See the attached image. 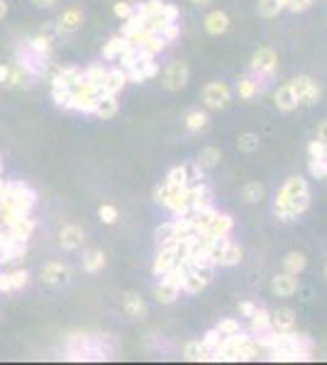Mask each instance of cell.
Wrapping results in <instances>:
<instances>
[{"label": "cell", "mask_w": 327, "mask_h": 365, "mask_svg": "<svg viewBox=\"0 0 327 365\" xmlns=\"http://www.w3.org/2000/svg\"><path fill=\"white\" fill-rule=\"evenodd\" d=\"M34 205H37V193L27 183L5 181L3 190H0V224H3V229L10 227L15 219L32 214Z\"/></svg>", "instance_id": "cell-1"}, {"label": "cell", "mask_w": 327, "mask_h": 365, "mask_svg": "<svg viewBox=\"0 0 327 365\" xmlns=\"http://www.w3.org/2000/svg\"><path fill=\"white\" fill-rule=\"evenodd\" d=\"M310 207V190L308 181L303 176H291L281 185L274 200V212L281 222H293L298 214H303Z\"/></svg>", "instance_id": "cell-2"}, {"label": "cell", "mask_w": 327, "mask_h": 365, "mask_svg": "<svg viewBox=\"0 0 327 365\" xmlns=\"http://www.w3.org/2000/svg\"><path fill=\"white\" fill-rule=\"evenodd\" d=\"M66 358L69 361H108L112 358V346H108L105 336L71 333L66 338Z\"/></svg>", "instance_id": "cell-3"}, {"label": "cell", "mask_w": 327, "mask_h": 365, "mask_svg": "<svg viewBox=\"0 0 327 365\" xmlns=\"http://www.w3.org/2000/svg\"><path fill=\"white\" fill-rule=\"evenodd\" d=\"M276 64H279V56H276L272 46H259V49L254 51L252 61H249V76L257 81L259 90H262L264 85H267V81L274 76Z\"/></svg>", "instance_id": "cell-4"}, {"label": "cell", "mask_w": 327, "mask_h": 365, "mask_svg": "<svg viewBox=\"0 0 327 365\" xmlns=\"http://www.w3.org/2000/svg\"><path fill=\"white\" fill-rule=\"evenodd\" d=\"M49 59L52 56H44V54H37L34 49H29L25 42L18 44V51H15V64H20L25 71H27L29 78H42L44 71L49 69Z\"/></svg>", "instance_id": "cell-5"}, {"label": "cell", "mask_w": 327, "mask_h": 365, "mask_svg": "<svg viewBox=\"0 0 327 365\" xmlns=\"http://www.w3.org/2000/svg\"><path fill=\"white\" fill-rule=\"evenodd\" d=\"M188 78H191V71H188V64L186 61H171V64L164 69V88L176 92V90H183L188 85Z\"/></svg>", "instance_id": "cell-6"}, {"label": "cell", "mask_w": 327, "mask_h": 365, "mask_svg": "<svg viewBox=\"0 0 327 365\" xmlns=\"http://www.w3.org/2000/svg\"><path fill=\"white\" fill-rule=\"evenodd\" d=\"M201 97L206 102V107H211V110H225L229 105V100H232V90L225 83H220V81H211V83H206Z\"/></svg>", "instance_id": "cell-7"}, {"label": "cell", "mask_w": 327, "mask_h": 365, "mask_svg": "<svg viewBox=\"0 0 327 365\" xmlns=\"http://www.w3.org/2000/svg\"><path fill=\"white\" fill-rule=\"evenodd\" d=\"M39 280L49 287H61L71 280V268L61 261H49L39 268Z\"/></svg>", "instance_id": "cell-8"}, {"label": "cell", "mask_w": 327, "mask_h": 365, "mask_svg": "<svg viewBox=\"0 0 327 365\" xmlns=\"http://www.w3.org/2000/svg\"><path fill=\"white\" fill-rule=\"evenodd\" d=\"M291 85H293L300 105H313V102L320 100V85L308 76H298V78L291 81Z\"/></svg>", "instance_id": "cell-9"}, {"label": "cell", "mask_w": 327, "mask_h": 365, "mask_svg": "<svg viewBox=\"0 0 327 365\" xmlns=\"http://www.w3.org/2000/svg\"><path fill=\"white\" fill-rule=\"evenodd\" d=\"M213 280V270H196V268H188L186 277H183V285L181 292H188V295H201Z\"/></svg>", "instance_id": "cell-10"}, {"label": "cell", "mask_w": 327, "mask_h": 365, "mask_svg": "<svg viewBox=\"0 0 327 365\" xmlns=\"http://www.w3.org/2000/svg\"><path fill=\"white\" fill-rule=\"evenodd\" d=\"M29 285V273L25 268L8 270L0 273V295H10V292H20Z\"/></svg>", "instance_id": "cell-11"}, {"label": "cell", "mask_w": 327, "mask_h": 365, "mask_svg": "<svg viewBox=\"0 0 327 365\" xmlns=\"http://www.w3.org/2000/svg\"><path fill=\"white\" fill-rule=\"evenodd\" d=\"M81 25H84V10L74 5V8H66L64 13L56 18V32L59 34H74Z\"/></svg>", "instance_id": "cell-12"}, {"label": "cell", "mask_w": 327, "mask_h": 365, "mask_svg": "<svg viewBox=\"0 0 327 365\" xmlns=\"http://www.w3.org/2000/svg\"><path fill=\"white\" fill-rule=\"evenodd\" d=\"M84 241H86V234L79 224H66V227H61L59 246L64 251H79L81 246H84Z\"/></svg>", "instance_id": "cell-13"}, {"label": "cell", "mask_w": 327, "mask_h": 365, "mask_svg": "<svg viewBox=\"0 0 327 365\" xmlns=\"http://www.w3.org/2000/svg\"><path fill=\"white\" fill-rule=\"evenodd\" d=\"M176 263H178L176 246H173V244H166V246H159V254H156V259H154V266H152V270H154V275H156V277H161L164 273H168V270H171Z\"/></svg>", "instance_id": "cell-14"}, {"label": "cell", "mask_w": 327, "mask_h": 365, "mask_svg": "<svg viewBox=\"0 0 327 365\" xmlns=\"http://www.w3.org/2000/svg\"><path fill=\"white\" fill-rule=\"evenodd\" d=\"M298 287H300V282H298V275H293V273H279V275H274L272 277V292L274 295H279V297H291V295H295L298 292Z\"/></svg>", "instance_id": "cell-15"}, {"label": "cell", "mask_w": 327, "mask_h": 365, "mask_svg": "<svg viewBox=\"0 0 327 365\" xmlns=\"http://www.w3.org/2000/svg\"><path fill=\"white\" fill-rule=\"evenodd\" d=\"M34 229H37V222L32 219V214H25V217L15 219L10 227H5V234L13 236V239H20V241H27L29 236L34 234Z\"/></svg>", "instance_id": "cell-16"}, {"label": "cell", "mask_w": 327, "mask_h": 365, "mask_svg": "<svg viewBox=\"0 0 327 365\" xmlns=\"http://www.w3.org/2000/svg\"><path fill=\"white\" fill-rule=\"evenodd\" d=\"M120 110V102H117V95H110V92H103V95L95 100V107L91 115H95L98 120H112Z\"/></svg>", "instance_id": "cell-17"}, {"label": "cell", "mask_w": 327, "mask_h": 365, "mask_svg": "<svg viewBox=\"0 0 327 365\" xmlns=\"http://www.w3.org/2000/svg\"><path fill=\"white\" fill-rule=\"evenodd\" d=\"M203 27H206V32L213 34V37H220V34H225L229 29L227 13H222V10H213V13H208L206 20H203Z\"/></svg>", "instance_id": "cell-18"}, {"label": "cell", "mask_w": 327, "mask_h": 365, "mask_svg": "<svg viewBox=\"0 0 327 365\" xmlns=\"http://www.w3.org/2000/svg\"><path fill=\"white\" fill-rule=\"evenodd\" d=\"M127 83H130V78H127L125 69H120V66H117V69H108V74H105V83H103V92L120 95Z\"/></svg>", "instance_id": "cell-19"}, {"label": "cell", "mask_w": 327, "mask_h": 365, "mask_svg": "<svg viewBox=\"0 0 327 365\" xmlns=\"http://www.w3.org/2000/svg\"><path fill=\"white\" fill-rule=\"evenodd\" d=\"M159 74V64H156L154 59H147L142 61V64L132 66V69H127V78L132 81V83H142V81H149L154 78V76Z\"/></svg>", "instance_id": "cell-20"}, {"label": "cell", "mask_w": 327, "mask_h": 365, "mask_svg": "<svg viewBox=\"0 0 327 365\" xmlns=\"http://www.w3.org/2000/svg\"><path fill=\"white\" fill-rule=\"evenodd\" d=\"M122 310H125V315L135 322L147 315L145 300H142V295H137V292H125V295H122Z\"/></svg>", "instance_id": "cell-21"}, {"label": "cell", "mask_w": 327, "mask_h": 365, "mask_svg": "<svg viewBox=\"0 0 327 365\" xmlns=\"http://www.w3.org/2000/svg\"><path fill=\"white\" fill-rule=\"evenodd\" d=\"M274 100H276V107H279L281 112H293L295 107L300 105V102H298V95H295V90H293V85H291V83H283V85H281V88L276 90Z\"/></svg>", "instance_id": "cell-22"}, {"label": "cell", "mask_w": 327, "mask_h": 365, "mask_svg": "<svg viewBox=\"0 0 327 365\" xmlns=\"http://www.w3.org/2000/svg\"><path fill=\"white\" fill-rule=\"evenodd\" d=\"M154 297L159 305H171V302H176L178 297H181V287L159 277V282H156V287H154Z\"/></svg>", "instance_id": "cell-23"}, {"label": "cell", "mask_w": 327, "mask_h": 365, "mask_svg": "<svg viewBox=\"0 0 327 365\" xmlns=\"http://www.w3.org/2000/svg\"><path fill=\"white\" fill-rule=\"evenodd\" d=\"M81 263H84V270L91 275L100 273V270L105 268V254L103 249H88L84 251V259H81Z\"/></svg>", "instance_id": "cell-24"}, {"label": "cell", "mask_w": 327, "mask_h": 365, "mask_svg": "<svg viewBox=\"0 0 327 365\" xmlns=\"http://www.w3.org/2000/svg\"><path fill=\"white\" fill-rule=\"evenodd\" d=\"M295 324V312L291 307H279L272 312V329L274 331H291Z\"/></svg>", "instance_id": "cell-25"}, {"label": "cell", "mask_w": 327, "mask_h": 365, "mask_svg": "<svg viewBox=\"0 0 327 365\" xmlns=\"http://www.w3.org/2000/svg\"><path fill=\"white\" fill-rule=\"evenodd\" d=\"M81 76H84V69H79V66H64V69H59L54 74L52 88H66V85L76 83Z\"/></svg>", "instance_id": "cell-26"}, {"label": "cell", "mask_w": 327, "mask_h": 365, "mask_svg": "<svg viewBox=\"0 0 327 365\" xmlns=\"http://www.w3.org/2000/svg\"><path fill=\"white\" fill-rule=\"evenodd\" d=\"M249 322H252V333H254V336H264V333L274 331V329H272V312L264 310V307H257V312L249 317Z\"/></svg>", "instance_id": "cell-27"}, {"label": "cell", "mask_w": 327, "mask_h": 365, "mask_svg": "<svg viewBox=\"0 0 327 365\" xmlns=\"http://www.w3.org/2000/svg\"><path fill=\"white\" fill-rule=\"evenodd\" d=\"M127 46H130L127 37H122V34H115V37H110L108 42L103 44V59L105 61H117L122 54H125Z\"/></svg>", "instance_id": "cell-28"}, {"label": "cell", "mask_w": 327, "mask_h": 365, "mask_svg": "<svg viewBox=\"0 0 327 365\" xmlns=\"http://www.w3.org/2000/svg\"><path fill=\"white\" fill-rule=\"evenodd\" d=\"M29 76H27V71L22 69L20 64H10V74H8V78H5V88H13V90H20V88H27L29 85Z\"/></svg>", "instance_id": "cell-29"}, {"label": "cell", "mask_w": 327, "mask_h": 365, "mask_svg": "<svg viewBox=\"0 0 327 365\" xmlns=\"http://www.w3.org/2000/svg\"><path fill=\"white\" fill-rule=\"evenodd\" d=\"M232 227H234V219L229 217V214L218 212L215 217H213V222H211V227H208L206 234H211V236H215V239H220V236H229Z\"/></svg>", "instance_id": "cell-30"}, {"label": "cell", "mask_w": 327, "mask_h": 365, "mask_svg": "<svg viewBox=\"0 0 327 365\" xmlns=\"http://www.w3.org/2000/svg\"><path fill=\"white\" fill-rule=\"evenodd\" d=\"M308 266V259H305L300 251H291V254L283 256V270L286 273H293V275H300Z\"/></svg>", "instance_id": "cell-31"}, {"label": "cell", "mask_w": 327, "mask_h": 365, "mask_svg": "<svg viewBox=\"0 0 327 365\" xmlns=\"http://www.w3.org/2000/svg\"><path fill=\"white\" fill-rule=\"evenodd\" d=\"M166 188L168 190H181V188H188V173H186V166H173L171 171L166 173Z\"/></svg>", "instance_id": "cell-32"}, {"label": "cell", "mask_w": 327, "mask_h": 365, "mask_svg": "<svg viewBox=\"0 0 327 365\" xmlns=\"http://www.w3.org/2000/svg\"><path fill=\"white\" fill-rule=\"evenodd\" d=\"M105 74H108V69H105L103 64H91L84 69V78L88 81V83H93L95 88L103 90V83H105Z\"/></svg>", "instance_id": "cell-33"}, {"label": "cell", "mask_w": 327, "mask_h": 365, "mask_svg": "<svg viewBox=\"0 0 327 365\" xmlns=\"http://www.w3.org/2000/svg\"><path fill=\"white\" fill-rule=\"evenodd\" d=\"M239 261H242V249H239L234 241L227 239V244H225V249H222V256H220V266L229 268V266H237Z\"/></svg>", "instance_id": "cell-34"}, {"label": "cell", "mask_w": 327, "mask_h": 365, "mask_svg": "<svg viewBox=\"0 0 327 365\" xmlns=\"http://www.w3.org/2000/svg\"><path fill=\"white\" fill-rule=\"evenodd\" d=\"M291 0H259L257 10L262 18H276V15H281V10L288 8Z\"/></svg>", "instance_id": "cell-35"}, {"label": "cell", "mask_w": 327, "mask_h": 365, "mask_svg": "<svg viewBox=\"0 0 327 365\" xmlns=\"http://www.w3.org/2000/svg\"><path fill=\"white\" fill-rule=\"evenodd\" d=\"M220 158H222L220 149H215V146H206L201 153H198V166H201L203 171H211V168H215L218 163H220Z\"/></svg>", "instance_id": "cell-36"}, {"label": "cell", "mask_w": 327, "mask_h": 365, "mask_svg": "<svg viewBox=\"0 0 327 365\" xmlns=\"http://www.w3.org/2000/svg\"><path fill=\"white\" fill-rule=\"evenodd\" d=\"M183 358L191 363H201V361H208V351L203 346V341H188L183 346Z\"/></svg>", "instance_id": "cell-37"}, {"label": "cell", "mask_w": 327, "mask_h": 365, "mask_svg": "<svg viewBox=\"0 0 327 365\" xmlns=\"http://www.w3.org/2000/svg\"><path fill=\"white\" fill-rule=\"evenodd\" d=\"M186 130L188 132H203L208 127V112L203 110H191L186 112Z\"/></svg>", "instance_id": "cell-38"}, {"label": "cell", "mask_w": 327, "mask_h": 365, "mask_svg": "<svg viewBox=\"0 0 327 365\" xmlns=\"http://www.w3.org/2000/svg\"><path fill=\"white\" fill-rule=\"evenodd\" d=\"M257 92H259V85L252 76H242V78L237 81V95L242 97V100H254Z\"/></svg>", "instance_id": "cell-39"}, {"label": "cell", "mask_w": 327, "mask_h": 365, "mask_svg": "<svg viewBox=\"0 0 327 365\" xmlns=\"http://www.w3.org/2000/svg\"><path fill=\"white\" fill-rule=\"evenodd\" d=\"M242 200L247 205H257V202H262L264 200V185L262 183H257V181H252V183H247L242 188Z\"/></svg>", "instance_id": "cell-40"}, {"label": "cell", "mask_w": 327, "mask_h": 365, "mask_svg": "<svg viewBox=\"0 0 327 365\" xmlns=\"http://www.w3.org/2000/svg\"><path fill=\"white\" fill-rule=\"evenodd\" d=\"M154 239H156V244H159V246L173 244V241L178 239V236H176V227H173V219H171V222H164V224H159V227H156Z\"/></svg>", "instance_id": "cell-41"}, {"label": "cell", "mask_w": 327, "mask_h": 365, "mask_svg": "<svg viewBox=\"0 0 327 365\" xmlns=\"http://www.w3.org/2000/svg\"><path fill=\"white\" fill-rule=\"evenodd\" d=\"M29 49H34L37 54H44V56H52V39L44 37V34H34V37H27L22 39Z\"/></svg>", "instance_id": "cell-42"}, {"label": "cell", "mask_w": 327, "mask_h": 365, "mask_svg": "<svg viewBox=\"0 0 327 365\" xmlns=\"http://www.w3.org/2000/svg\"><path fill=\"white\" fill-rule=\"evenodd\" d=\"M237 149H239V151H244V153L257 151V149H259V137L252 135V132H244V135L237 137Z\"/></svg>", "instance_id": "cell-43"}, {"label": "cell", "mask_w": 327, "mask_h": 365, "mask_svg": "<svg viewBox=\"0 0 327 365\" xmlns=\"http://www.w3.org/2000/svg\"><path fill=\"white\" fill-rule=\"evenodd\" d=\"M220 341H222V336H220V331L218 329H211V331L203 336V346H206V351H208V361L213 358V353L218 351V346H220Z\"/></svg>", "instance_id": "cell-44"}, {"label": "cell", "mask_w": 327, "mask_h": 365, "mask_svg": "<svg viewBox=\"0 0 327 365\" xmlns=\"http://www.w3.org/2000/svg\"><path fill=\"white\" fill-rule=\"evenodd\" d=\"M308 171L313 178H327V153L320 158H310L308 161Z\"/></svg>", "instance_id": "cell-45"}, {"label": "cell", "mask_w": 327, "mask_h": 365, "mask_svg": "<svg viewBox=\"0 0 327 365\" xmlns=\"http://www.w3.org/2000/svg\"><path fill=\"white\" fill-rule=\"evenodd\" d=\"M98 217H100V222L103 224H115L117 222V217H120V214H117V207L115 205H100L98 207Z\"/></svg>", "instance_id": "cell-46"}, {"label": "cell", "mask_w": 327, "mask_h": 365, "mask_svg": "<svg viewBox=\"0 0 327 365\" xmlns=\"http://www.w3.org/2000/svg\"><path fill=\"white\" fill-rule=\"evenodd\" d=\"M112 13H115L117 20H127L135 13V3H130V0H117V3L112 5Z\"/></svg>", "instance_id": "cell-47"}, {"label": "cell", "mask_w": 327, "mask_h": 365, "mask_svg": "<svg viewBox=\"0 0 327 365\" xmlns=\"http://www.w3.org/2000/svg\"><path fill=\"white\" fill-rule=\"evenodd\" d=\"M215 329L220 331V336H232V333L242 331V326H239L237 319H220Z\"/></svg>", "instance_id": "cell-48"}, {"label": "cell", "mask_w": 327, "mask_h": 365, "mask_svg": "<svg viewBox=\"0 0 327 365\" xmlns=\"http://www.w3.org/2000/svg\"><path fill=\"white\" fill-rule=\"evenodd\" d=\"M186 173H188V185L206 181V171H203V168L198 166V161H196V163H188V166H186Z\"/></svg>", "instance_id": "cell-49"}, {"label": "cell", "mask_w": 327, "mask_h": 365, "mask_svg": "<svg viewBox=\"0 0 327 365\" xmlns=\"http://www.w3.org/2000/svg\"><path fill=\"white\" fill-rule=\"evenodd\" d=\"M178 32H181V27H178L176 22H168L166 27H164L159 34H161V37H164V42H166V44H171L173 39L178 37Z\"/></svg>", "instance_id": "cell-50"}, {"label": "cell", "mask_w": 327, "mask_h": 365, "mask_svg": "<svg viewBox=\"0 0 327 365\" xmlns=\"http://www.w3.org/2000/svg\"><path fill=\"white\" fill-rule=\"evenodd\" d=\"M325 153H327V146L320 142V139H315V142L308 144V156L310 158H320V156H325Z\"/></svg>", "instance_id": "cell-51"}, {"label": "cell", "mask_w": 327, "mask_h": 365, "mask_svg": "<svg viewBox=\"0 0 327 365\" xmlns=\"http://www.w3.org/2000/svg\"><path fill=\"white\" fill-rule=\"evenodd\" d=\"M313 3H315V0H291L286 10H291V13H305V10H308Z\"/></svg>", "instance_id": "cell-52"}, {"label": "cell", "mask_w": 327, "mask_h": 365, "mask_svg": "<svg viewBox=\"0 0 327 365\" xmlns=\"http://www.w3.org/2000/svg\"><path fill=\"white\" fill-rule=\"evenodd\" d=\"M237 310H239V315L249 319V317L257 312V305H254V302H249V300H244V302H239V305H237Z\"/></svg>", "instance_id": "cell-53"}, {"label": "cell", "mask_w": 327, "mask_h": 365, "mask_svg": "<svg viewBox=\"0 0 327 365\" xmlns=\"http://www.w3.org/2000/svg\"><path fill=\"white\" fill-rule=\"evenodd\" d=\"M166 195H168V188H166V183H159L154 188V202L156 205H164V200H166Z\"/></svg>", "instance_id": "cell-54"}, {"label": "cell", "mask_w": 327, "mask_h": 365, "mask_svg": "<svg viewBox=\"0 0 327 365\" xmlns=\"http://www.w3.org/2000/svg\"><path fill=\"white\" fill-rule=\"evenodd\" d=\"M318 139L327 146V120L320 122V127H318Z\"/></svg>", "instance_id": "cell-55"}, {"label": "cell", "mask_w": 327, "mask_h": 365, "mask_svg": "<svg viewBox=\"0 0 327 365\" xmlns=\"http://www.w3.org/2000/svg\"><path fill=\"white\" fill-rule=\"evenodd\" d=\"M34 8H54L56 0H32Z\"/></svg>", "instance_id": "cell-56"}, {"label": "cell", "mask_w": 327, "mask_h": 365, "mask_svg": "<svg viewBox=\"0 0 327 365\" xmlns=\"http://www.w3.org/2000/svg\"><path fill=\"white\" fill-rule=\"evenodd\" d=\"M10 74V64H0V85L5 83V78H8Z\"/></svg>", "instance_id": "cell-57"}, {"label": "cell", "mask_w": 327, "mask_h": 365, "mask_svg": "<svg viewBox=\"0 0 327 365\" xmlns=\"http://www.w3.org/2000/svg\"><path fill=\"white\" fill-rule=\"evenodd\" d=\"M5 15H8V3L0 0V20H5Z\"/></svg>", "instance_id": "cell-58"}, {"label": "cell", "mask_w": 327, "mask_h": 365, "mask_svg": "<svg viewBox=\"0 0 327 365\" xmlns=\"http://www.w3.org/2000/svg\"><path fill=\"white\" fill-rule=\"evenodd\" d=\"M191 3H196V5H211L213 0H191Z\"/></svg>", "instance_id": "cell-59"}, {"label": "cell", "mask_w": 327, "mask_h": 365, "mask_svg": "<svg viewBox=\"0 0 327 365\" xmlns=\"http://www.w3.org/2000/svg\"><path fill=\"white\" fill-rule=\"evenodd\" d=\"M325 277H327V263H325Z\"/></svg>", "instance_id": "cell-60"}, {"label": "cell", "mask_w": 327, "mask_h": 365, "mask_svg": "<svg viewBox=\"0 0 327 365\" xmlns=\"http://www.w3.org/2000/svg\"><path fill=\"white\" fill-rule=\"evenodd\" d=\"M130 3H140V0H130Z\"/></svg>", "instance_id": "cell-61"}]
</instances>
